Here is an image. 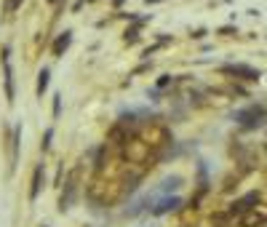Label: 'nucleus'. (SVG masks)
Here are the masks:
<instances>
[{
  "instance_id": "1a4fd4ad",
  "label": "nucleus",
  "mask_w": 267,
  "mask_h": 227,
  "mask_svg": "<svg viewBox=\"0 0 267 227\" xmlns=\"http://www.w3.org/2000/svg\"><path fill=\"white\" fill-rule=\"evenodd\" d=\"M19 6H22V0H6V6H3V14H6V16H11V14L16 11Z\"/></svg>"
},
{
  "instance_id": "6e6552de",
  "label": "nucleus",
  "mask_w": 267,
  "mask_h": 227,
  "mask_svg": "<svg viewBox=\"0 0 267 227\" xmlns=\"http://www.w3.org/2000/svg\"><path fill=\"white\" fill-rule=\"evenodd\" d=\"M48 78H51V72L48 70H40V72H38V96H43L46 94V88H48Z\"/></svg>"
},
{
  "instance_id": "0eeeda50",
  "label": "nucleus",
  "mask_w": 267,
  "mask_h": 227,
  "mask_svg": "<svg viewBox=\"0 0 267 227\" xmlns=\"http://www.w3.org/2000/svg\"><path fill=\"white\" fill-rule=\"evenodd\" d=\"M259 224H262V216L256 214V208H251V211L243 214V227H259Z\"/></svg>"
},
{
  "instance_id": "39448f33",
  "label": "nucleus",
  "mask_w": 267,
  "mask_h": 227,
  "mask_svg": "<svg viewBox=\"0 0 267 227\" xmlns=\"http://www.w3.org/2000/svg\"><path fill=\"white\" fill-rule=\"evenodd\" d=\"M40 184H43V166H38V168H35V174H32V190H30V203H35V200H38Z\"/></svg>"
},
{
  "instance_id": "7ed1b4c3",
  "label": "nucleus",
  "mask_w": 267,
  "mask_h": 227,
  "mask_svg": "<svg viewBox=\"0 0 267 227\" xmlns=\"http://www.w3.org/2000/svg\"><path fill=\"white\" fill-rule=\"evenodd\" d=\"M222 72L235 75V78H240V80H259V72H256V70L243 67V64H227V67H222Z\"/></svg>"
},
{
  "instance_id": "f03ea898",
  "label": "nucleus",
  "mask_w": 267,
  "mask_h": 227,
  "mask_svg": "<svg viewBox=\"0 0 267 227\" xmlns=\"http://www.w3.org/2000/svg\"><path fill=\"white\" fill-rule=\"evenodd\" d=\"M11 48L6 46L3 48V72H6V99L8 104H14V70H11Z\"/></svg>"
},
{
  "instance_id": "ddd939ff",
  "label": "nucleus",
  "mask_w": 267,
  "mask_h": 227,
  "mask_svg": "<svg viewBox=\"0 0 267 227\" xmlns=\"http://www.w3.org/2000/svg\"><path fill=\"white\" fill-rule=\"evenodd\" d=\"M147 3H160V0H147Z\"/></svg>"
},
{
  "instance_id": "9b49d317",
  "label": "nucleus",
  "mask_w": 267,
  "mask_h": 227,
  "mask_svg": "<svg viewBox=\"0 0 267 227\" xmlns=\"http://www.w3.org/2000/svg\"><path fill=\"white\" fill-rule=\"evenodd\" d=\"M136 38H139L136 30H128V32H126V43H136Z\"/></svg>"
},
{
  "instance_id": "423d86ee",
  "label": "nucleus",
  "mask_w": 267,
  "mask_h": 227,
  "mask_svg": "<svg viewBox=\"0 0 267 227\" xmlns=\"http://www.w3.org/2000/svg\"><path fill=\"white\" fill-rule=\"evenodd\" d=\"M179 203H182V200H179V198H166V200H160V203H158V206H155V208H152V214H155V216H160V214H166V211H171V208H176V206H179Z\"/></svg>"
},
{
  "instance_id": "f257e3e1",
  "label": "nucleus",
  "mask_w": 267,
  "mask_h": 227,
  "mask_svg": "<svg viewBox=\"0 0 267 227\" xmlns=\"http://www.w3.org/2000/svg\"><path fill=\"white\" fill-rule=\"evenodd\" d=\"M259 200H262V195H259V192H246L243 198H238V200H232V203H230L227 214H230V216H243L246 211L256 208V203H259Z\"/></svg>"
},
{
  "instance_id": "20e7f679",
  "label": "nucleus",
  "mask_w": 267,
  "mask_h": 227,
  "mask_svg": "<svg viewBox=\"0 0 267 227\" xmlns=\"http://www.w3.org/2000/svg\"><path fill=\"white\" fill-rule=\"evenodd\" d=\"M70 43H72V32H70V30H67V32H62L59 38H56V43H54V56H62V54H64L67 48H70Z\"/></svg>"
},
{
  "instance_id": "9d476101",
  "label": "nucleus",
  "mask_w": 267,
  "mask_h": 227,
  "mask_svg": "<svg viewBox=\"0 0 267 227\" xmlns=\"http://www.w3.org/2000/svg\"><path fill=\"white\" fill-rule=\"evenodd\" d=\"M51 136H54V128L46 131V136H43V150H48V147H51Z\"/></svg>"
},
{
  "instance_id": "f8f14e48",
  "label": "nucleus",
  "mask_w": 267,
  "mask_h": 227,
  "mask_svg": "<svg viewBox=\"0 0 267 227\" xmlns=\"http://www.w3.org/2000/svg\"><path fill=\"white\" fill-rule=\"evenodd\" d=\"M203 35H206V30H195V32H192V38H195V40H200Z\"/></svg>"
}]
</instances>
